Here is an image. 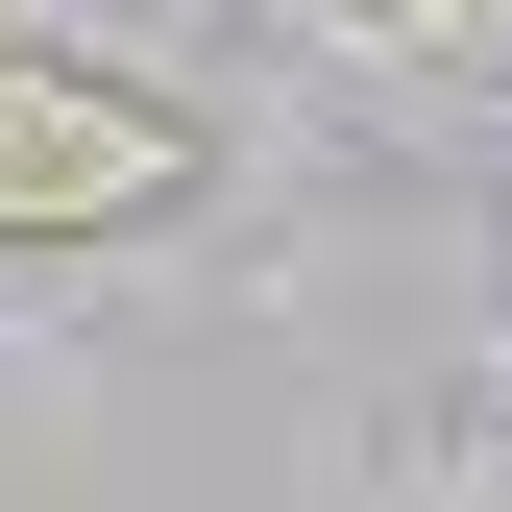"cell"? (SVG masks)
Returning <instances> with one entry per match:
<instances>
[{"mask_svg":"<svg viewBox=\"0 0 512 512\" xmlns=\"http://www.w3.org/2000/svg\"><path fill=\"white\" fill-rule=\"evenodd\" d=\"M196 196H220V122L196 98L0 25V244H147V220H196Z\"/></svg>","mask_w":512,"mask_h":512,"instance_id":"obj_1","label":"cell"},{"mask_svg":"<svg viewBox=\"0 0 512 512\" xmlns=\"http://www.w3.org/2000/svg\"><path fill=\"white\" fill-rule=\"evenodd\" d=\"M317 25H439V0H317Z\"/></svg>","mask_w":512,"mask_h":512,"instance_id":"obj_2","label":"cell"}]
</instances>
